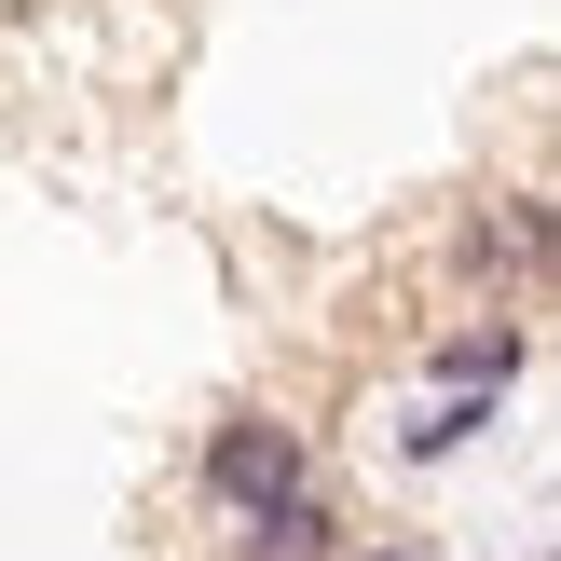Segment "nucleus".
I'll list each match as a JSON object with an SVG mask.
<instances>
[{"label":"nucleus","instance_id":"nucleus-5","mask_svg":"<svg viewBox=\"0 0 561 561\" xmlns=\"http://www.w3.org/2000/svg\"><path fill=\"white\" fill-rule=\"evenodd\" d=\"M520 343H535L520 316H493V329H453V343H438V383H507V370H520Z\"/></svg>","mask_w":561,"mask_h":561},{"label":"nucleus","instance_id":"nucleus-1","mask_svg":"<svg viewBox=\"0 0 561 561\" xmlns=\"http://www.w3.org/2000/svg\"><path fill=\"white\" fill-rule=\"evenodd\" d=\"M206 493H219L233 520L288 507V493H301V425H274V411H233V425H206Z\"/></svg>","mask_w":561,"mask_h":561},{"label":"nucleus","instance_id":"nucleus-6","mask_svg":"<svg viewBox=\"0 0 561 561\" xmlns=\"http://www.w3.org/2000/svg\"><path fill=\"white\" fill-rule=\"evenodd\" d=\"M370 561H383V548H370Z\"/></svg>","mask_w":561,"mask_h":561},{"label":"nucleus","instance_id":"nucleus-4","mask_svg":"<svg viewBox=\"0 0 561 561\" xmlns=\"http://www.w3.org/2000/svg\"><path fill=\"white\" fill-rule=\"evenodd\" d=\"M493 398H507V383H453V398H438V411H425V425H411V438H398V453H411V466H453V453H466V438H480V425H493Z\"/></svg>","mask_w":561,"mask_h":561},{"label":"nucleus","instance_id":"nucleus-2","mask_svg":"<svg viewBox=\"0 0 561 561\" xmlns=\"http://www.w3.org/2000/svg\"><path fill=\"white\" fill-rule=\"evenodd\" d=\"M466 261H480V274H507V301H535V288H548V206H535V192L480 206V219H466Z\"/></svg>","mask_w":561,"mask_h":561},{"label":"nucleus","instance_id":"nucleus-3","mask_svg":"<svg viewBox=\"0 0 561 561\" xmlns=\"http://www.w3.org/2000/svg\"><path fill=\"white\" fill-rule=\"evenodd\" d=\"M247 561H343V520L316 507V480H301L288 507H261V520H247Z\"/></svg>","mask_w":561,"mask_h":561}]
</instances>
